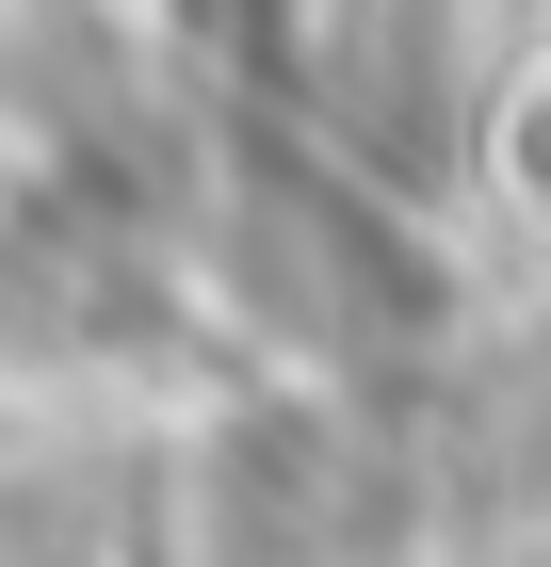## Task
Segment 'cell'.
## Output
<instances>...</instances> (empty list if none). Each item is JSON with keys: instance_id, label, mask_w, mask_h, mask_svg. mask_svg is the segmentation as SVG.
<instances>
[{"instance_id": "obj_1", "label": "cell", "mask_w": 551, "mask_h": 567, "mask_svg": "<svg viewBox=\"0 0 551 567\" xmlns=\"http://www.w3.org/2000/svg\"><path fill=\"white\" fill-rule=\"evenodd\" d=\"M0 114L82 146V163H114L130 146V33L98 0H0Z\"/></svg>"}, {"instance_id": "obj_2", "label": "cell", "mask_w": 551, "mask_h": 567, "mask_svg": "<svg viewBox=\"0 0 551 567\" xmlns=\"http://www.w3.org/2000/svg\"><path fill=\"white\" fill-rule=\"evenodd\" d=\"M17 567H146V519L130 503H33V535H17Z\"/></svg>"}]
</instances>
